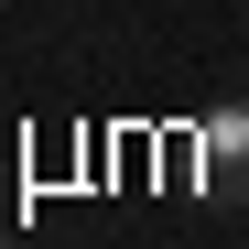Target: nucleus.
Returning a JSON list of instances; mask_svg holds the SVG:
<instances>
[{"label": "nucleus", "instance_id": "nucleus-1", "mask_svg": "<svg viewBox=\"0 0 249 249\" xmlns=\"http://www.w3.org/2000/svg\"><path fill=\"white\" fill-rule=\"evenodd\" d=\"M195 184L206 195H249V87L195 119Z\"/></svg>", "mask_w": 249, "mask_h": 249}, {"label": "nucleus", "instance_id": "nucleus-2", "mask_svg": "<svg viewBox=\"0 0 249 249\" xmlns=\"http://www.w3.org/2000/svg\"><path fill=\"white\" fill-rule=\"evenodd\" d=\"M0 249H11V238H0Z\"/></svg>", "mask_w": 249, "mask_h": 249}]
</instances>
